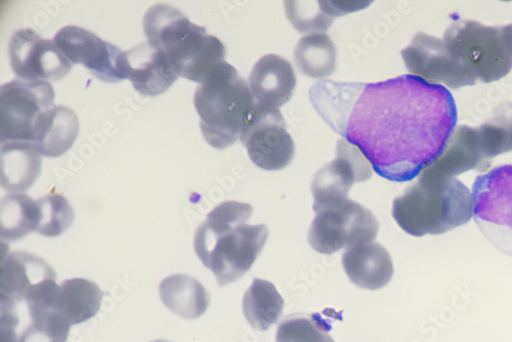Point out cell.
Masks as SVG:
<instances>
[{"mask_svg": "<svg viewBox=\"0 0 512 342\" xmlns=\"http://www.w3.org/2000/svg\"><path fill=\"white\" fill-rule=\"evenodd\" d=\"M310 101L378 176L392 182L412 181L432 165L457 122L451 93L413 75L376 83L321 80Z\"/></svg>", "mask_w": 512, "mask_h": 342, "instance_id": "6da1fadb", "label": "cell"}, {"mask_svg": "<svg viewBox=\"0 0 512 342\" xmlns=\"http://www.w3.org/2000/svg\"><path fill=\"white\" fill-rule=\"evenodd\" d=\"M253 208L227 201L213 209L198 228L194 248L203 265L224 287L241 279L263 251L269 236L266 225H247Z\"/></svg>", "mask_w": 512, "mask_h": 342, "instance_id": "7a4b0ae2", "label": "cell"}, {"mask_svg": "<svg viewBox=\"0 0 512 342\" xmlns=\"http://www.w3.org/2000/svg\"><path fill=\"white\" fill-rule=\"evenodd\" d=\"M144 30L148 41L164 52L180 77L202 84L226 63L223 42L172 6L152 7L144 17Z\"/></svg>", "mask_w": 512, "mask_h": 342, "instance_id": "3957f363", "label": "cell"}, {"mask_svg": "<svg viewBox=\"0 0 512 342\" xmlns=\"http://www.w3.org/2000/svg\"><path fill=\"white\" fill-rule=\"evenodd\" d=\"M474 217V197L457 179L420 177L393 203V218L414 237L441 235L465 225Z\"/></svg>", "mask_w": 512, "mask_h": 342, "instance_id": "277c9868", "label": "cell"}, {"mask_svg": "<svg viewBox=\"0 0 512 342\" xmlns=\"http://www.w3.org/2000/svg\"><path fill=\"white\" fill-rule=\"evenodd\" d=\"M194 104L204 139L219 150L237 142L258 107L249 84L227 62L200 85Z\"/></svg>", "mask_w": 512, "mask_h": 342, "instance_id": "5b68a950", "label": "cell"}, {"mask_svg": "<svg viewBox=\"0 0 512 342\" xmlns=\"http://www.w3.org/2000/svg\"><path fill=\"white\" fill-rule=\"evenodd\" d=\"M445 44L474 83H490L512 70V24L489 27L458 20L447 29Z\"/></svg>", "mask_w": 512, "mask_h": 342, "instance_id": "8992f818", "label": "cell"}, {"mask_svg": "<svg viewBox=\"0 0 512 342\" xmlns=\"http://www.w3.org/2000/svg\"><path fill=\"white\" fill-rule=\"evenodd\" d=\"M315 213L309 242L319 253L332 254L376 239L377 219L369 209L350 198Z\"/></svg>", "mask_w": 512, "mask_h": 342, "instance_id": "52a82bcc", "label": "cell"}, {"mask_svg": "<svg viewBox=\"0 0 512 342\" xmlns=\"http://www.w3.org/2000/svg\"><path fill=\"white\" fill-rule=\"evenodd\" d=\"M474 217L486 238L512 256V165H500L477 178Z\"/></svg>", "mask_w": 512, "mask_h": 342, "instance_id": "ba28073f", "label": "cell"}, {"mask_svg": "<svg viewBox=\"0 0 512 342\" xmlns=\"http://www.w3.org/2000/svg\"><path fill=\"white\" fill-rule=\"evenodd\" d=\"M55 91L46 81L13 80L0 90L2 143L32 142L38 118L52 108Z\"/></svg>", "mask_w": 512, "mask_h": 342, "instance_id": "9c48e42d", "label": "cell"}, {"mask_svg": "<svg viewBox=\"0 0 512 342\" xmlns=\"http://www.w3.org/2000/svg\"><path fill=\"white\" fill-rule=\"evenodd\" d=\"M240 140L250 160L268 171L287 167L294 157V142L277 108H267L258 104Z\"/></svg>", "mask_w": 512, "mask_h": 342, "instance_id": "30bf717a", "label": "cell"}, {"mask_svg": "<svg viewBox=\"0 0 512 342\" xmlns=\"http://www.w3.org/2000/svg\"><path fill=\"white\" fill-rule=\"evenodd\" d=\"M372 166L361 151L346 141H338L336 158L324 166L312 183L314 211L345 201L355 183L368 181Z\"/></svg>", "mask_w": 512, "mask_h": 342, "instance_id": "8fae6325", "label": "cell"}, {"mask_svg": "<svg viewBox=\"0 0 512 342\" xmlns=\"http://www.w3.org/2000/svg\"><path fill=\"white\" fill-rule=\"evenodd\" d=\"M401 55L408 71L430 84L442 83L453 90L475 85L443 39L419 32Z\"/></svg>", "mask_w": 512, "mask_h": 342, "instance_id": "7c38bea8", "label": "cell"}, {"mask_svg": "<svg viewBox=\"0 0 512 342\" xmlns=\"http://www.w3.org/2000/svg\"><path fill=\"white\" fill-rule=\"evenodd\" d=\"M13 71L25 81H57L71 70V63L55 41L42 38L32 29L17 31L10 41Z\"/></svg>", "mask_w": 512, "mask_h": 342, "instance_id": "4fadbf2b", "label": "cell"}, {"mask_svg": "<svg viewBox=\"0 0 512 342\" xmlns=\"http://www.w3.org/2000/svg\"><path fill=\"white\" fill-rule=\"evenodd\" d=\"M55 44L72 64H82L106 82L125 79L122 71L124 52L77 26H66L55 36Z\"/></svg>", "mask_w": 512, "mask_h": 342, "instance_id": "5bb4252c", "label": "cell"}, {"mask_svg": "<svg viewBox=\"0 0 512 342\" xmlns=\"http://www.w3.org/2000/svg\"><path fill=\"white\" fill-rule=\"evenodd\" d=\"M122 71L142 95L165 93L180 77L168 57L150 41L124 52Z\"/></svg>", "mask_w": 512, "mask_h": 342, "instance_id": "9a60e30c", "label": "cell"}, {"mask_svg": "<svg viewBox=\"0 0 512 342\" xmlns=\"http://www.w3.org/2000/svg\"><path fill=\"white\" fill-rule=\"evenodd\" d=\"M491 165L483 151L478 128L460 125L454 130L442 155L420 177L450 180L469 170L486 171Z\"/></svg>", "mask_w": 512, "mask_h": 342, "instance_id": "2e32d148", "label": "cell"}, {"mask_svg": "<svg viewBox=\"0 0 512 342\" xmlns=\"http://www.w3.org/2000/svg\"><path fill=\"white\" fill-rule=\"evenodd\" d=\"M0 293L2 301L25 303L40 287L56 279L55 271L37 256L17 251L2 253Z\"/></svg>", "mask_w": 512, "mask_h": 342, "instance_id": "e0dca14e", "label": "cell"}, {"mask_svg": "<svg viewBox=\"0 0 512 342\" xmlns=\"http://www.w3.org/2000/svg\"><path fill=\"white\" fill-rule=\"evenodd\" d=\"M249 87L255 102L260 106L279 109L292 98L295 91L293 67L280 56H264L251 71Z\"/></svg>", "mask_w": 512, "mask_h": 342, "instance_id": "ac0fdd59", "label": "cell"}, {"mask_svg": "<svg viewBox=\"0 0 512 342\" xmlns=\"http://www.w3.org/2000/svg\"><path fill=\"white\" fill-rule=\"evenodd\" d=\"M343 266L356 286L368 290H378L387 286L394 276L390 252L374 242L348 248L343 255Z\"/></svg>", "mask_w": 512, "mask_h": 342, "instance_id": "d6986e66", "label": "cell"}, {"mask_svg": "<svg viewBox=\"0 0 512 342\" xmlns=\"http://www.w3.org/2000/svg\"><path fill=\"white\" fill-rule=\"evenodd\" d=\"M41 170V153L32 142L2 143L0 182L12 194L31 188Z\"/></svg>", "mask_w": 512, "mask_h": 342, "instance_id": "ffe728a7", "label": "cell"}, {"mask_svg": "<svg viewBox=\"0 0 512 342\" xmlns=\"http://www.w3.org/2000/svg\"><path fill=\"white\" fill-rule=\"evenodd\" d=\"M79 130L78 117L64 106H53L42 114L34 128V145L46 157H59L74 144Z\"/></svg>", "mask_w": 512, "mask_h": 342, "instance_id": "44dd1931", "label": "cell"}, {"mask_svg": "<svg viewBox=\"0 0 512 342\" xmlns=\"http://www.w3.org/2000/svg\"><path fill=\"white\" fill-rule=\"evenodd\" d=\"M159 292L163 305L185 320L200 318L210 305L207 290L189 275L177 274L165 278L160 283Z\"/></svg>", "mask_w": 512, "mask_h": 342, "instance_id": "7402d4cb", "label": "cell"}, {"mask_svg": "<svg viewBox=\"0 0 512 342\" xmlns=\"http://www.w3.org/2000/svg\"><path fill=\"white\" fill-rule=\"evenodd\" d=\"M360 2H287L286 14L292 25L302 33L326 31L334 18L366 8Z\"/></svg>", "mask_w": 512, "mask_h": 342, "instance_id": "603a6c76", "label": "cell"}, {"mask_svg": "<svg viewBox=\"0 0 512 342\" xmlns=\"http://www.w3.org/2000/svg\"><path fill=\"white\" fill-rule=\"evenodd\" d=\"M103 293L89 280L76 278L60 286L57 309L71 325L81 324L94 318L101 308Z\"/></svg>", "mask_w": 512, "mask_h": 342, "instance_id": "cb8c5ba5", "label": "cell"}, {"mask_svg": "<svg viewBox=\"0 0 512 342\" xmlns=\"http://www.w3.org/2000/svg\"><path fill=\"white\" fill-rule=\"evenodd\" d=\"M242 306L250 326L266 332L281 317L284 301L273 283L256 278L245 292Z\"/></svg>", "mask_w": 512, "mask_h": 342, "instance_id": "d4e9b609", "label": "cell"}, {"mask_svg": "<svg viewBox=\"0 0 512 342\" xmlns=\"http://www.w3.org/2000/svg\"><path fill=\"white\" fill-rule=\"evenodd\" d=\"M294 59L298 69L305 75L325 78L336 69V48L327 34H310L298 41Z\"/></svg>", "mask_w": 512, "mask_h": 342, "instance_id": "484cf974", "label": "cell"}, {"mask_svg": "<svg viewBox=\"0 0 512 342\" xmlns=\"http://www.w3.org/2000/svg\"><path fill=\"white\" fill-rule=\"evenodd\" d=\"M37 201L25 194H11L0 205V234L7 241H16L36 229Z\"/></svg>", "mask_w": 512, "mask_h": 342, "instance_id": "4316f807", "label": "cell"}, {"mask_svg": "<svg viewBox=\"0 0 512 342\" xmlns=\"http://www.w3.org/2000/svg\"><path fill=\"white\" fill-rule=\"evenodd\" d=\"M38 217L35 232L46 237H58L74 222V210L69 201L59 194L37 200Z\"/></svg>", "mask_w": 512, "mask_h": 342, "instance_id": "83f0119b", "label": "cell"}, {"mask_svg": "<svg viewBox=\"0 0 512 342\" xmlns=\"http://www.w3.org/2000/svg\"><path fill=\"white\" fill-rule=\"evenodd\" d=\"M330 323L320 315H294L280 323L276 342H335Z\"/></svg>", "mask_w": 512, "mask_h": 342, "instance_id": "f1b7e54d", "label": "cell"}, {"mask_svg": "<svg viewBox=\"0 0 512 342\" xmlns=\"http://www.w3.org/2000/svg\"><path fill=\"white\" fill-rule=\"evenodd\" d=\"M510 131H511V139H512V108H511V114H510Z\"/></svg>", "mask_w": 512, "mask_h": 342, "instance_id": "f546056e", "label": "cell"}, {"mask_svg": "<svg viewBox=\"0 0 512 342\" xmlns=\"http://www.w3.org/2000/svg\"><path fill=\"white\" fill-rule=\"evenodd\" d=\"M152 342H170V341H167V340H155V341H152Z\"/></svg>", "mask_w": 512, "mask_h": 342, "instance_id": "4dcf8cb0", "label": "cell"}]
</instances>
